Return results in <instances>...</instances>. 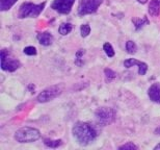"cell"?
Wrapping results in <instances>:
<instances>
[{
    "label": "cell",
    "instance_id": "cb8c5ba5",
    "mask_svg": "<svg viewBox=\"0 0 160 150\" xmlns=\"http://www.w3.org/2000/svg\"><path fill=\"white\" fill-rule=\"evenodd\" d=\"M154 150H160V144H157L154 147Z\"/></svg>",
    "mask_w": 160,
    "mask_h": 150
},
{
    "label": "cell",
    "instance_id": "d4e9b609",
    "mask_svg": "<svg viewBox=\"0 0 160 150\" xmlns=\"http://www.w3.org/2000/svg\"><path fill=\"white\" fill-rule=\"evenodd\" d=\"M155 132H156V133H160V126L158 127V128H157V129H156V130H155Z\"/></svg>",
    "mask_w": 160,
    "mask_h": 150
},
{
    "label": "cell",
    "instance_id": "5bb4252c",
    "mask_svg": "<svg viewBox=\"0 0 160 150\" xmlns=\"http://www.w3.org/2000/svg\"><path fill=\"white\" fill-rule=\"evenodd\" d=\"M44 144L48 148H57L62 145V140H52V139H45Z\"/></svg>",
    "mask_w": 160,
    "mask_h": 150
},
{
    "label": "cell",
    "instance_id": "ffe728a7",
    "mask_svg": "<svg viewBox=\"0 0 160 150\" xmlns=\"http://www.w3.org/2000/svg\"><path fill=\"white\" fill-rule=\"evenodd\" d=\"M91 34V26L88 24H82L80 26V34L82 38H86Z\"/></svg>",
    "mask_w": 160,
    "mask_h": 150
},
{
    "label": "cell",
    "instance_id": "8fae6325",
    "mask_svg": "<svg viewBox=\"0 0 160 150\" xmlns=\"http://www.w3.org/2000/svg\"><path fill=\"white\" fill-rule=\"evenodd\" d=\"M37 39L41 45H43V46H50L54 41L53 36L50 33H48V31H44V33L38 34Z\"/></svg>",
    "mask_w": 160,
    "mask_h": 150
},
{
    "label": "cell",
    "instance_id": "8992f818",
    "mask_svg": "<svg viewBox=\"0 0 160 150\" xmlns=\"http://www.w3.org/2000/svg\"><path fill=\"white\" fill-rule=\"evenodd\" d=\"M62 92V89L60 85H51V87L45 89L43 92L38 95L37 101L39 103H46L51 100L55 99L56 97H58Z\"/></svg>",
    "mask_w": 160,
    "mask_h": 150
},
{
    "label": "cell",
    "instance_id": "277c9868",
    "mask_svg": "<svg viewBox=\"0 0 160 150\" xmlns=\"http://www.w3.org/2000/svg\"><path fill=\"white\" fill-rule=\"evenodd\" d=\"M95 116L98 123H100L103 126H106L114 122L117 118V113L111 107H100L95 111Z\"/></svg>",
    "mask_w": 160,
    "mask_h": 150
},
{
    "label": "cell",
    "instance_id": "30bf717a",
    "mask_svg": "<svg viewBox=\"0 0 160 150\" xmlns=\"http://www.w3.org/2000/svg\"><path fill=\"white\" fill-rule=\"evenodd\" d=\"M148 96L153 102L155 103H160V85L153 84L148 90Z\"/></svg>",
    "mask_w": 160,
    "mask_h": 150
},
{
    "label": "cell",
    "instance_id": "9a60e30c",
    "mask_svg": "<svg viewBox=\"0 0 160 150\" xmlns=\"http://www.w3.org/2000/svg\"><path fill=\"white\" fill-rule=\"evenodd\" d=\"M73 26L71 23H62L60 24V26L58 28V33L62 34V36H67L72 31Z\"/></svg>",
    "mask_w": 160,
    "mask_h": 150
},
{
    "label": "cell",
    "instance_id": "9c48e42d",
    "mask_svg": "<svg viewBox=\"0 0 160 150\" xmlns=\"http://www.w3.org/2000/svg\"><path fill=\"white\" fill-rule=\"evenodd\" d=\"M124 66L126 68H131L133 66H138V74L139 75H146L147 71H148V65L143 62H139L135 59H128L124 62Z\"/></svg>",
    "mask_w": 160,
    "mask_h": 150
},
{
    "label": "cell",
    "instance_id": "603a6c76",
    "mask_svg": "<svg viewBox=\"0 0 160 150\" xmlns=\"http://www.w3.org/2000/svg\"><path fill=\"white\" fill-rule=\"evenodd\" d=\"M137 2L142 3V4H146V3L148 2V0H137Z\"/></svg>",
    "mask_w": 160,
    "mask_h": 150
},
{
    "label": "cell",
    "instance_id": "7c38bea8",
    "mask_svg": "<svg viewBox=\"0 0 160 150\" xmlns=\"http://www.w3.org/2000/svg\"><path fill=\"white\" fill-rule=\"evenodd\" d=\"M149 14L152 17H158L160 15V1L159 0H151L149 4Z\"/></svg>",
    "mask_w": 160,
    "mask_h": 150
},
{
    "label": "cell",
    "instance_id": "7a4b0ae2",
    "mask_svg": "<svg viewBox=\"0 0 160 150\" xmlns=\"http://www.w3.org/2000/svg\"><path fill=\"white\" fill-rule=\"evenodd\" d=\"M41 138V132L38 128L29 126L21 127L15 132V140L18 143H32Z\"/></svg>",
    "mask_w": 160,
    "mask_h": 150
},
{
    "label": "cell",
    "instance_id": "e0dca14e",
    "mask_svg": "<svg viewBox=\"0 0 160 150\" xmlns=\"http://www.w3.org/2000/svg\"><path fill=\"white\" fill-rule=\"evenodd\" d=\"M104 74H105V80H106L107 82L112 81L113 79L117 77V73L109 68H106L104 70Z\"/></svg>",
    "mask_w": 160,
    "mask_h": 150
},
{
    "label": "cell",
    "instance_id": "2e32d148",
    "mask_svg": "<svg viewBox=\"0 0 160 150\" xmlns=\"http://www.w3.org/2000/svg\"><path fill=\"white\" fill-rule=\"evenodd\" d=\"M132 21H133L134 25H135L136 30H139L140 28H142L145 25H147L149 23V20L146 17H143L142 19H134V20H132Z\"/></svg>",
    "mask_w": 160,
    "mask_h": 150
},
{
    "label": "cell",
    "instance_id": "6da1fadb",
    "mask_svg": "<svg viewBox=\"0 0 160 150\" xmlns=\"http://www.w3.org/2000/svg\"><path fill=\"white\" fill-rule=\"evenodd\" d=\"M73 136L80 145H88L89 143L94 142L97 139L98 132L96 128L89 123L77 122L73 126L72 129Z\"/></svg>",
    "mask_w": 160,
    "mask_h": 150
},
{
    "label": "cell",
    "instance_id": "3957f363",
    "mask_svg": "<svg viewBox=\"0 0 160 150\" xmlns=\"http://www.w3.org/2000/svg\"><path fill=\"white\" fill-rule=\"evenodd\" d=\"M45 6H46V2L45 1L43 3H40V4H34V3L31 2H24L19 8L18 17L20 19L37 18L44 11Z\"/></svg>",
    "mask_w": 160,
    "mask_h": 150
},
{
    "label": "cell",
    "instance_id": "4fadbf2b",
    "mask_svg": "<svg viewBox=\"0 0 160 150\" xmlns=\"http://www.w3.org/2000/svg\"><path fill=\"white\" fill-rule=\"evenodd\" d=\"M18 0H0V11L5 12L11 9Z\"/></svg>",
    "mask_w": 160,
    "mask_h": 150
},
{
    "label": "cell",
    "instance_id": "5b68a950",
    "mask_svg": "<svg viewBox=\"0 0 160 150\" xmlns=\"http://www.w3.org/2000/svg\"><path fill=\"white\" fill-rule=\"evenodd\" d=\"M1 69L3 71L14 72L21 67L20 60L14 57L6 49L1 50Z\"/></svg>",
    "mask_w": 160,
    "mask_h": 150
},
{
    "label": "cell",
    "instance_id": "7402d4cb",
    "mask_svg": "<svg viewBox=\"0 0 160 150\" xmlns=\"http://www.w3.org/2000/svg\"><path fill=\"white\" fill-rule=\"evenodd\" d=\"M119 149H120V150H123V149H126V150H127V149H130V150L135 149V150H137V149H138V146L135 145V144H133L132 142H128V143H126V144H124V145L120 146Z\"/></svg>",
    "mask_w": 160,
    "mask_h": 150
},
{
    "label": "cell",
    "instance_id": "ac0fdd59",
    "mask_svg": "<svg viewBox=\"0 0 160 150\" xmlns=\"http://www.w3.org/2000/svg\"><path fill=\"white\" fill-rule=\"evenodd\" d=\"M103 50H104L105 54H106L108 57H113L114 54H116L113 47L111 46L110 43H105L104 45H103Z\"/></svg>",
    "mask_w": 160,
    "mask_h": 150
},
{
    "label": "cell",
    "instance_id": "ba28073f",
    "mask_svg": "<svg viewBox=\"0 0 160 150\" xmlns=\"http://www.w3.org/2000/svg\"><path fill=\"white\" fill-rule=\"evenodd\" d=\"M74 3L75 0H54L51 4V8L59 14L68 15L71 13Z\"/></svg>",
    "mask_w": 160,
    "mask_h": 150
},
{
    "label": "cell",
    "instance_id": "52a82bcc",
    "mask_svg": "<svg viewBox=\"0 0 160 150\" xmlns=\"http://www.w3.org/2000/svg\"><path fill=\"white\" fill-rule=\"evenodd\" d=\"M102 2L103 0H80L78 5V15L85 16L88 14H94L98 11Z\"/></svg>",
    "mask_w": 160,
    "mask_h": 150
},
{
    "label": "cell",
    "instance_id": "44dd1931",
    "mask_svg": "<svg viewBox=\"0 0 160 150\" xmlns=\"http://www.w3.org/2000/svg\"><path fill=\"white\" fill-rule=\"evenodd\" d=\"M24 53L26 54V55H29V56H32V55H37L38 51H37V48L33 46H27L25 47V48L23 49Z\"/></svg>",
    "mask_w": 160,
    "mask_h": 150
},
{
    "label": "cell",
    "instance_id": "d6986e66",
    "mask_svg": "<svg viewBox=\"0 0 160 150\" xmlns=\"http://www.w3.org/2000/svg\"><path fill=\"white\" fill-rule=\"evenodd\" d=\"M126 50L129 54H134L137 52V45L133 41H128L126 43Z\"/></svg>",
    "mask_w": 160,
    "mask_h": 150
}]
</instances>
